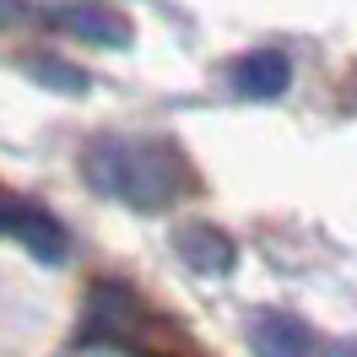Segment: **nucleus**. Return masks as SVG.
<instances>
[{"instance_id":"1","label":"nucleus","mask_w":357,"mask_h":357,"mask_svg":"<svg viewBox=\"0 0 357 357\" xmlns=\"http://www.w3.org/2000/svg\"><path fill=\"white\" fill-rule=\"evenodd\" d=\"M82 178L130 211H168L190 190V162L162 135H98L82 152Z\"/></svg>"},{"instance_id":"2","label":"nucleus","mask_w":357,"mask_h":357,"mask_svg":"<svg viewBox=\"0 0 357 357\" xmlns=\"http://www.w3.org/2000/svg\"><path fill=\"white\" fill-rule=\"evenodd\" d=\"M0 238H17L22 249H33L44 266H60L70 255V238L66 227L49 217L44 206L33 201H17V195H0Z\"/></svg>"},{"instance_id":"3","label":"nucleus","mask_w":357,"mask_h":357,"mask_svg":"<svg viewBox=\"0 0 357 357\" xmlns=\"http://www.w3.org/2000/svg\"><path fill=\"white\" fill-rule=\"evenodd\" d=\"M174 255L195 271V276H211V282L233 276V266H238L233 233H227V227H211V222H184L174 233Z\"/></svg>"},{"instance_id":"4","label":"nucleus","mask_w":357,"mask_h":357,"mask_svg":"<svg viewBox=\"0 0 357 357\" xmlns=\"http://www.w3.org/2000/svg\"><path fill=\"white\" fill-rule=\"evenodd\" d=\"M249 352L255 357H319V347H314L303 319H292L282 309H260L249 319Z\"/></svg>"},{"instance_id":"5","label":"nucleus","mask_w":357,"mask_h":357,"mask_svg":"<svg viewBox=\"0 0 357 357\" xmlns=\"http://www.w3.org/2000/svg\"><path fill=\"white\" fill-rule=\"evenodd\" d=\"M227 82H233V92L249 98V103H271V98H282V92L292 87V60L282 49H255V54H244V60L233 66Z\"/></svg>"},{"instance_id":"6","label":"nucleus","mask_w":357,"mask_h":357,"mask_svg":"<svg viewBox=\"0 0 357 357\" xmlns=\"http://www.w3.org/2000/svg\"><path fill=\"white\" fill-rule=\"evenodd\" d=\"M44 22L66 27L70 38H82V44H98V49H130V22L109 11V6H60V11H49Z\"/></svg>"},{"instance_id":"7","label":"nucleus","mask_w":357,"mask_h":357,"mask_svg":"<svg viewBox=\"0 0 357 357\" xmlns=\"http://www.w3.org/2000/svg\"><path fill=\"white\" fill-rule=\"evenodd\" d=\"M22 70L38 82V87H49V92H70V98L92 92V76L82 66H66L60 54H22Z\"/></svg>"},{"instance_id":"8","label":"nucleus","mask_w":357,"mask_h":357,"mask_svg":"<svg viewBox=\"0 0 357 357\" xmlns=\"http://www.w3.org/2000/svg\"><path fill=\"white\" fill-rule=\"evenodd\" d=\"M27 22H38L33 0H0V27H27Z\"/></svg>"}]
</instances>
